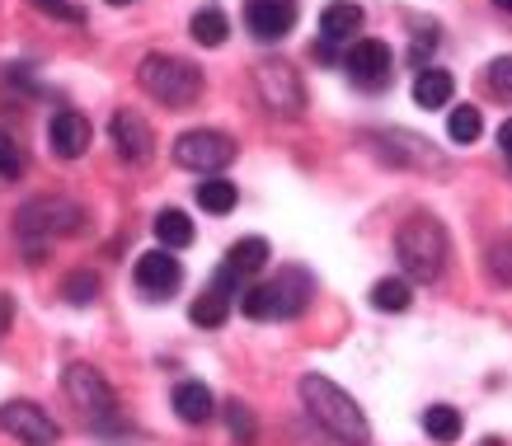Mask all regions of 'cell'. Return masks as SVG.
<instances>
[{"label": "cell", "mask_w": 512, "mask_h": 446, "mask_svg": "<svg viewBox=\"0 0 512 446\" xmlns=\"http://www.w3.org/2000/svg\"><path fill=\"white\" fill-rule=\"evenodd\" d=\"M296 390H301L306 414L339 446H372V423H367L362 404H357L343 385H334L329 376H320V371H306V376L296 381Z\"/></svg>", "instance_id": "6da1fadb"}, {"label": "cell", "mask_w": 512, "mask_h": 446, "mask_svg": "<svg viewBox=\"0 0 512 446\" xmlns=\"http://www.w3.org/2000/svg\"><path fill=\"white\" fill-rule=\"evenodd\" d=\"M451 240L447 226L437 221L433 212H409L395 231V259H400V273L409 282H437L442 268H447Z\"/></svg>", "instance_id": "7a4b0ae2"}, {"label": "cell", "mask_w": 512, "mask_h": 446, "mask_svg": "<svg viewBox=\"0 0 512 446\" xmlns=\"http://www.w3.org/2000/svg\"><path fill=\"white\" fill-rule=\"evenodd\" d=\"M85 231V207L76 198H66V193H43V198H29L19 207L15 216V235L24 240L29 249V259H38L52 240H62V235H76Z\"/></svg>", "instance_id": "3957f363"}, {"label": "cell", "mask_w": 512, "mask_h": 446, "mask_svg": "<svg viewBox=\"0 0 512 446\" xmlns=\"http://www.w3.org/2000/svg\"><path fill=\"white\" fill-rule=\"evenodd\" d=\"M137 85L165 108H193L202 99V66L170 52H146L137 66Z\"/></svg>", "instance_id": "277c9868"}, {"label": "cell", "mask_w": 512, "mask_h": 446, "mask_svg": "<svg viewBox=\"0 0 512 446\" xmlns=\"http://www.w3.org/2000/svg\"><path fill=\"white\" fill-rule=\"evenodd\" d=\"M311 277L301 273V268H282L273 282H259V287H249L240 296V310H245L249 320H292L306 310L311 301Z\"/></svg>", "instance_id": "5b68a950"}, {"label": "cell", "mask_w": 512, "mask_h": 446, "mask_svg": "<svg viewBox=\"0 0 512 446\" xmlns=\"http://www.w3.org/2000/svg\"><path fill=\"white\" fill-rule=\"evenodd\" d=\"M66 395H71V404H76L80 414L90 418V428L99 432H123V414H118V395H113V385L104 381V371L85 367V362H71L62 376Z\"/></svg>", "instance_id": "8992f818"}, {"label": "cell", "mask_w": 512, "mask_h": 446, "mask_svg": "<svg viewBox=\"0 0 512 446\" xmlns=\"http://www.w3.org/2000/svg\"><path fill=\"white\" fill-rule=\"evenodd\" d=\"M362 146L381 160V165H395V170H442L447 160L437 146H428V137L419 132H404V127H376L362 137Z\"/></svg>", "instance_id": "52a82bcc"}, {"label": "cell", "mask_w": 512, "mask_h": 446, "mask_svg": "<svg viewBox=\"0 0 512 446\" xmlns=\"http://www.w3.org/2000/svg\"><path fill=\"white\" fill-rule=\"evenodd\" d=\"M254 90H259L268 113H278V118H301L306 113V85L296 76V66L282 62V57L254 66Z\"/></svg>", "instance_id": "ba28073f"}, {"label": "cell", "mask_w": 512, "mask_h": 446, "mask_svg": "<svg viewBox=\"0 0 512 446\" xmlns=\"http://www.w3.org/2000/svg\"><path fill=\"white\" fill-rule=\"evenodd\" d=\"M231 160H235V141L226 132H217V127H193L184 137H174V165H184V170L217 174Z\"/></svg>", "instance_id": "9c48e42d"}, {"label": "cell", "mask_w": 512, "mask_h": 446, "mask_svg": "<svg viewBox=\"0 0 512 446\" xmlns=\"http://www.w3.org/2000/svg\"><path fill=\"white\" fill-rule=\"evenodd\" d=\"M343 71H348V80H353L357 90H386L390 76H395V52H390V43H381V38H357L348 52H343Z\"/></svg>", "instance_id": "30bf717a"}, {"label": "cell", "mask_w": 512, "mask_h": 446, "mask_svg": "<svg viewBox=\"0 0 512 446\" xmlns=\"http://www.w3.org/2000/svg\"><path fill=\"white\" fill-rule=\"evenodd\" d=\"M0 432H10V437L24 442V446H52L57 437H62V428L52 423V414H47L43 404H33V400L0 404Z\"/></svg>", "instance_id": "8fae6325"}, {"label": "cell", "mask_w": 512, "mask_h": 446, "mask_svg": "<svg viewBox=\"0 0 512 446\" xmlns=\"http://www.w3.org/2000/svg\"><path fill=\"white\" fill-rule=\"evenodd\" d=\"M109 137H113V151L123 155L127 165H146L156 155V132L151 123L141 118L137 108H118L109 118Z\"/></svg>", "instance_id": "7c38bea8"}, {"label": "cell", "mask_w": 512, "mask_h": 446, "mask_svg": "<svg viewBox=\"0 0 512 446\" xmlns=\"http://www.w3.org/2000/svg\"><path fill=\"white\" fill-rule=\"evenodd\" d=\"M245 29L254 43H282L296 29V0H245Z\"/></svg>", "instance_id": "4fadbf2b"}, {"label": "cell", "mask_w": 512, "mask_h": 446, "mask_svg": "<svg viewBox=\"0 0 512 446\" xmlns=\"http://www.w3.org/2000/svg\"><path fill=\"white\" fill-rule=\"evenodd\" d=\"M90 141H94V127L85 113H76V108H57V113H52V123H47V146H52V155L80 160V155L90 151Z\"/></svg>", "instance_id": "5bb4252c"}, {"label": "cell", "mask_w": 512, "mask_h": 446, "mask_svg": "<svg viewBox=\"0 0 512 446\" xmlns=\"http://www.w3.org/2000/svg\"><path fill=\"white\" fill-rule=\"evenodd\" d=\"M132 282H137L146 296H170L179 282H184V268L170 249H146L137 263H132Z\"/></svg>", "instance_id": "9a60e30c"}, {"label": "cell", "mask_w": 512, "mask_h": 446, "mask_svg": "<svg viewBox=\"0 0 512 446\" xmlns=\"http://www.w3.org/2000/svg\"><path fill=\"white\" fill-rule=\"evenodd\" d=\"M362 29V5L357 0H329L320 10V38L325 43H357Z\"/></svg>", "instance_id": "2e32d148"}, {"label": "cell", "mask_w": 512, "mask_h": 446, "mask_svg": "<svg viewBox=\"0 0 512 446\" xmlns=\"http://www.w3.org/2000/svg\"><path fill=\"white\" fill-rule=\"evenodd\" d=\"M170 404H174V414L184 418V423H193V428L217 414V400H212V390H207L202 381H179V385H174V400Z\"/></svg>", "instance_id": "e0dca14e"}, {"label": "cell", "mask_w": 512, "mask_h": 446, "mask_svg": "<svg viewBox=\"0 0 512 446\" xmlns=\"http://www.w3.org/2000/svg\"><path fill=\"white\" fill-rule=\"evenodd\" d=\"M451 94H456V80H451V71H442V66H423L419 76H414V104L419 108H447Z\"/></svg>", "instance_id": "ac0fdd59"}, {"label": "cell", "mask_w": 512, "mask_h": 446, "mask_svg": "<svg viewBox=\"0 0 512 446\" xmlns=\"http://www.w3.org/2000/svg\"><path fill=\"white\" fill-rule=\"evenodd\" d=\"M156 240L160 249H188L193 245V216H184L179 207H165V212H156Z\"/></svg>", "instance_id": "d6986e66"}, {"label": "cell", "mask_w": 512, "mask_h": 446, "mask_svg": "<svg viewBox=\"0 0 512 446\" xmlns=\"http://www.w3.org/2000/svg\"><path fill=\"white\" fill-rule=\"evenodd\" d=\"M226 315H231V292H221V287H207V292L193 301V310H188V320L198 324V329H221Z\"/></svg>", "instance_id": "ffe728a7"}, {"label": "cell", "mask_w": 512, "mask_h": 446, "mask_svg": "<svg viewBox=\"0 0 512 446\" xmlns=\"http://www.w3.org/2000/svg\"><path fill=\"white\" fill-rule=\"evenodd\" d=\"M264 263H268V240L264 235H245V240H235V245L226 249V268H235L240 277L259 273Z\"/></svg>", "instance_id": "44dd1931"}, {"label": "cell", "mask_w": 512, "mask_h": 446, "mask_svg": "<svg viewBox=\"0 0 512 446\" xmlns=\"http://www.w3.org/2000/svg\"><path fill=\"white\" fill-rule=\"evenodd\" d=\"M409 301H414V282L409 277H381V282H372V306L386 310V315H400V310H409Z\"/></svg>", "instance_id": "7402d4cb"}, {"label": "cell", "mask_w": 512, "mask_h": 446, "mask_svg": "<svg viewBox=\"0 0 512 446\" xmlns=\"http://www.w3.org/2000/svg\"><path fill=\"white\" fill-rule=\"evenodd\" d=\"M188 33H193V43H202V47H221L231 38V24H226V15H221L217 5H202L198 15L188 19Z\"/></svg>", "instance_id": "603a6c76"}, {"label": "cell", "mask_w": 512, "mask_h": 446, "mask_svg": "<svg viewBox=\"0 0 512 446\" xmlns=\"http://www.w3.org/2000/svg\"><path fill=\"white\" fill-rule=\"evenodd\" d=\"M461 428H466L461 409H451V404H428V414H423V432H428L433 442L451 446L456 437H461Z\"/></svg>", "instance_id": "cb8c5ba5"}, {"label": "cell", "mask_w": 512, "mask_h": 446, "mask_svg": "<svg viewBox=\"0 0 512 446\" xmlns=\"http://www.w3.org/2000/svg\"><path fill=\"white\" fill-rule=\"evenodd\" d=\"M235 202H240V193H235L231 179H202V184H198V207H202L207 216L235 212Z\"/></svg>", "instance_id": "d4e9b609"}, {"label": "cell", "mask_w": 512, "mask_h": 446, "mask_svg": "<svg viewBox=\"0 0 512 446\" xmlns=\"http://www.w3.org/2000/svg\"><path fill=\"white\" fill-rule=\"evenodd\" d=\"M226 428H231V442L235 446H259V418H254V409L240 400H226Z\"/></svg>", "instance_id": "484cf974"}, {"label": "cell", "mask_w": 512, "mask_h": 446, "mask_svg": "<svg viewBox=\"0 0 512 446\" xmlns=\"http://www.w3.org/2000/svg\"><path fill=\"white\" fill-rule=\"evenodd\" d=\"M480 132H484V118H480V108L475 104H461V108H451L447 113V137L456 141V146L480 141Z\"/></svg>", "instance_id": "4316f807"}, {"label": "cell", "mask_w": 512, "mask_h": 446, "mask_svg": "<svg viewBox=\"0 0 512 446\" xmlns=\"http://www.w3.org/2000/svg\"><path fill=\"white\" fill-rule=\"evenodd\" d=\"M62 296L71 301V306H94V301H99V273H90V268H76V273H66Z\"/></svg>", "instance_id": "83f0119b"}, {"label": "cell", "mask_w": 512, "mask_h": 446, "mask_svg": "<svg viewBox=\"0 0 512 446\" xmlns=\"http://www.w3.org/2000/svg\"><path fill=\"white\" fill-rule=\"evenodd\" d=\"M484 263H489V277H494V282L512 287V231H503V235L494 240V245H489Z\"/></svg>", "instance_id": "f1b7e54d"}, {"label": "cell", "mask_w": 512, "mask_h": 446, "mask_svg": "<svg viewBox=\"0 0 512 446\" xmlns=\"http://www.w3.org/2000/svg\"><path fill=\"white\" fill-rule=\"evenodd\" d=\"M19 174H24V151H19V141L0 127V188L15 184Z\"/></svg>", "instance_id": "f546056e"}, {"label": "cell", "mask_w": 512, "mask_h": 446, "mask_svg": "<svg viewBox=\"0 0 512 446\" xmlns=\"http://www.w3.org/2000/svg\"><path fill=\"white\" fill-rule=\"evenodd\" d=\"M43 15H52V19H66V24H85V10H80L76 0H33Z\"/></svg>", "instance_id": "4dcf8cb0"}, {"label": "cell", "mask_w": 512, "mask_h": 446, "mask_svg": "<svg viewBox=\"0 0 512 446\" xmlns=\"http://www.w3.org/2000/svg\"><path fill=\"white\" fill-rule=\"evenodd\" d=\"M489 85L512 99V57H494V62H489Z\"/></svg>", "instance_id": "1f68e13d"}, {"label": "cell", "mask_w": 512, "mask_h": 446, "mask_svg": "<svg viewBox=\"0 0 512 446\" xmlns=\"http://www.w3.org/2000/svg\"><path fill=\"white\" fill-rule=\"evenodd\" d=\"M437 47V24H419V33H414V66H423V57Z\"/></svg>", "instance_id": "d6a6232c"}, {"label": "cell", "mask_w": 512, "mask_h": 446, "mask_svg": "<svg viewBox=\"0 0 512 446\" xmlns=\"http://www.w3.org/2000/svg\"><path fill=\"white\" fill-rule=\"evenodd\" d=\"M498 146H503V151L512 155V118H508V123H503V127H498Z\"/></svg>", "instance_id": "836d02e7"}, {"label": "cell", "mask_w": 512, "mask_h": 446, "mask_svg": "<svg viewBox=\"0 0 512 446\" xmlns=\"http://www.w3.org/2000/svg\"><path fill=\"white\" fill-rule=\"evenodd\" d=\"M5 324H10V301L0 296V329H5Z\"/></svg>", "instance_id": "e575fe53"}, {"label": "cell", "mask_w": 512, "mask_h": 446, "mask_svg": "<svg viewBox=\"0 0 512 446\" xmlns=\"http://www.w3.org/2000/svg\"><path fill=\"white\" fill-rule=\"evenodd\" d=\"M104 5H113V10H123V5H132V0H104Z\"/></svg>", "instance_id": "d590c367"}, {"label": "cell", "mask_w": 512, "mask_h": 446, "mask_svg": "<svg viewBox=\"0 0 512 446\" xmlns=\"http://www.w3.org/2000/svg\"><path fill=\"white\" fill-rule=\"evenodd\" d=\"M494 5H498V10H508V15H512V0H494Z\"/></svg>", "instance_id": "8d00e7d4"}, {"label": "cell", "mask_w": 512, "mask_h": 446, "mask_svg": "<svg viewBox=\"0 0 512 446\" xmlns=\"http://www.w3.org/2000/svg\"><path fill=\"white\" fill-rule=\"evenodd\" d=\"M480 446H503V442H498V437H484V442Z\"/></svg>", "instance_id": "74e56055"}]
</instances>
